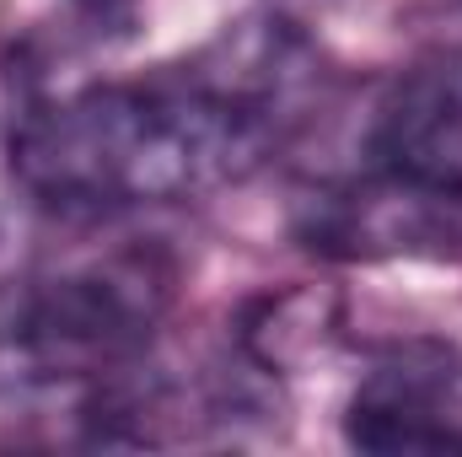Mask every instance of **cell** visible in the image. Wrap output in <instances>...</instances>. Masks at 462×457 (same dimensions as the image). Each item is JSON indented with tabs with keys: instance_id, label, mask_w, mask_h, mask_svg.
I'll list each match as a JSON object with an SVG mask.
<instances>
[{
	"instance_id": "3957f363",
	"label": "cell",
	"mask_w": 462,
	"mask_h": 457,
	"mask_svg": "<svg viewBox=\"0 0 462 457\" xmlns=\"http://www.w3.org/2000/svg\"><path fill=\"white\" fill-rule=\"evenodd\" d=\"M382 178L462 200V43L420 54L382 98L371 124Z\"/></svg>"
},
{
	"instance_id": "277c9868",
	"label": "cell",
	"mask_w": 462,
	"mask_h": 457,
	"mask_svg": "<svg viewBox=\"0 0 462 457\" xmlns=\"http://www.w3.org/2000/svg\"><path fill=\"white\" fill-rule=\"evenodd\" d=\"M345 442L360 452H462L457 377L441 360L403 355L376 366L345 409Z\"/></svg>"
},
{
	"instance_id": "5b68a950",
	"label": "cell",
	"mask_w": 462,
	"mask_h": 457,
	"mask_svg": "<svg viewBox=\"0 0 462 457\" xmlns=\"http://www.w3.org/2000/svg\"><path fill=\"white\" fill-rule=\"evenodd\" d=\"M345 329V302L328 285H285V291H263L258 302H247L236 344L242 355L269 371V377H291L307 360H318Z\"/></svg>"
},
{
	"instance_id": "6da1fadb",
	"label": "cell",
	"mask_w": 462,
	"mask_h": 457,
	"mask_svg": "<svg viewBox=\"0 0 462 457\" xmlns=\"http://www.w3.org/2000/svg\"><path fill=\"white\" fill-rule=\"evenodd\" d=\"M274 140V124L183 65L156 81H97L27 114L11 135V173L54 210L183 205L247 178Z\"/></svg>"
},
{
	"instance_id": "7a4b0ae2",
	"label": "cell",
	"mask_w": 462,
	"mask_h": 457,
	"mask_svg": "<svg viewBox=\"0 0 462 457\" xmlns=\"http://www.w3.org/2000/svg\"><path fill=\"white\" fill-rule=\"evenodd\" d=\"M178 291V264L162 247H114L38 280L5 323L16 377L81 382L124 371L156 334Z\"/></svg>"
},
{
	"instance_id": "8992f818",
	"label": "cell",
	"mask_w": 462,
	"mask_h": 457,
	"mask_svg": "<svg viewBox=\"0 0 462 457\" xmlns=\"http://www.w3.org/2000/svg\"><path fill=\"white\" fill-rule=\"evenodd\" d=\"M87 22H97V27H124V22H134V5L140 0H70Z\"/></svg>"
}]
</instances>
